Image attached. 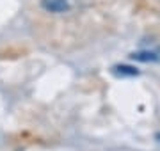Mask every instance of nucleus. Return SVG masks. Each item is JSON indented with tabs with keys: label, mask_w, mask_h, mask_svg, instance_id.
<instances>
[{
	"label": "nucleus",
	"mask_w": 160,
	"mask_h": 151,
	"mask_svg": "<svg viewBox=\"0 0 160 151\" xmlns=\"http://www.w3.org/2000/svg\"><path fill=\"white\" fill-rule=\"evenodd\" d=\"M41 7L48 12H66L69 9L68 0H41Z\"/></svg>",
	"instance_id": "1"
},
{
	"label": "nucleus",
	"mask_w": 160,
	"mask_h": 151,
	"mask_svg": "<svg viewBox=\"0 0 160 151\" xmlns=\"http://www.w3.org/2000/svg\"><path fill=\"white\" fill-rule=\"evenodd\" d=\"M112 73L118 75V76H135V75H139L137 68H133V66H126V64L114 66V68H112Z\"/></svg>",
	"instance_id": "2"
},
{
	"label": "nucleus",
	"mask_w": 160,
	"mask_h": 151,
	"mask_svg": "<svg viewBox=\"0 0 160 151\" xmlns=\"http://www.w3.org/2000/svg\"><path fill=\"white\" fill-rule=\"evenodd\" d=\"M133 61H141V62H153V61H158V55L153 52H137L130 55Z\"/></svg>",
	"instance_id": "3"
},
{
	"label": "nucleus",
	"mask_w": 160,
	"mask_h": 151,
	"mask_svg": "<svg viewBox=\"0 0 160 151\" xmlns=\"http://www.w3.org/2000/svg\"><path fill=\"white\" fill-rule=\"evenodd\" d=\"M157 139H158V140H160V134H157Z\"/></svg>",
	"instance_id": "4"
}]
</instances>
